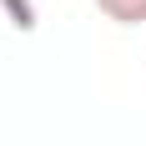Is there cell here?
I'll return each instance as SVG.
<instances>
[{
	"instance_id": "6da1fadb",
	"label": "cell",
	"mask_w": 146,
	"mask_h": 146,
	"mask_svg": "<svg viewBox=\"0 0 146 146\" xmlns=\"http://www.w3.org/2000/svg\"><path fill=\"white\" fill-rule=\"evenodd\" d=\"M91 5L116 25H141L146 20V0H91Z\"/></svg>"
}]
</instances>
